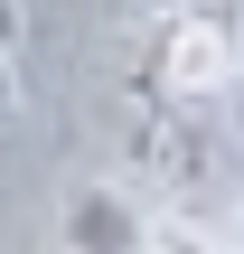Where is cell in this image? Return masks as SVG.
<instances>
[{
  "label": "cell",
  "mask_w": 244,
  "mask_h": 254,
  "mask_svg": "<svg viewBox=\"0 0 244 254\" xmlns=\"http://www.w3.org/2000/svg\"><path fill=\"white\" fill-rule=\"evenodd\" d=\"M141 85L179 113H207L244 85V38H235V9L216 0H179L150 19V47H141Z\"/></svg>",
  "instance_id": "obj_1"
},
{
  "label": "cell",
  "mask_w": 244,
  "mask_h": 254,
  "mask_svg": "<svg viewBox=\"0 0 244 254\" xmlns=\"http://www.w3.org/2000/svg\"><path fill=\"white\" fill-rule=\"evenodd\" d=\"M56 245L66 254H150V217H141V198L132 189H75L66 198V217H56Z\"/></svg>",
  "instance_id": "obj_2"
},
{
  "label": "cell",
  "mask_w": 244,
  "mask_h": 254,
  "mask_svg": "<svg viewBox=\"0 0 244 254\" xmlns=\"http://www.w3.org/2000/svg\"><path fill=\"white\" fill-rule=\"evenodd\" d=\"M9 113H19V47H0V132H9Z\"/></svg>",
  "instance_id": "obj_3"
},
{
  "label": "cell",
  "mask_w": 244,
  "mask_h": 254,
  "mask_svg": "<svg viewBox=\"0 0 244 254\" xmlns=\"http://www.w3.org/2000/svg\"><path fill=\"white\" fill-rule=\"evenodd\" d=\"M0 47H19V0H0Z\"/></svg>",
  "instance_id": "obj_4"
},
{
  "label": "cell",
  "mask_w": 244,
  "mask_h": 254,
  "mask_svg": "<svg viewBox=\"0 0 244 254\" xmlns=\"http://www.w3.org/2000/svg\"><path fill=\"white\" fill-rule=\"evenodd\" d=\"M235 38H244V9H235Z\"/></svg>",
  "instance_id": "obj_5"
},
{
  "label": "cell",
  "mask_w": 244,
  "mask_h": 254,
  "mask_svg": "<svg viewBox=\"0 0 244 254\" xmlns=\"http://www.w3.org/2000/svg\"><path fill=\"white\" fill-rule=\"evenodd\" d=\"M150 254H169V245H150Z\"/></svg>",
  "instance_id": "obj_6"
},
{
  "label": "cell",
  "mask_w": 244,
  "mask_h": 254,
  "mask_svg": "<svg viewBox=\"0 0 244 254\" xmlns=\"http://www.w3.org/2000/svg\"><path fill=\"white\" fill-rule=\"evenodd\" d=\"M235 254H244V236H235Z\"/></svg>",
  "instance_id": "obj_7"
}]
</instances>
